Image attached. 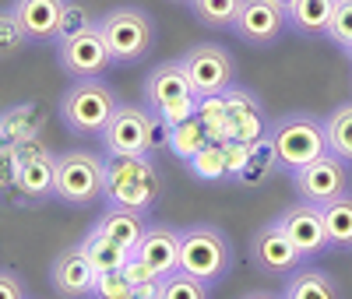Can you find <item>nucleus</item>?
Returning a JSON list of instances; mask_svg holds the SVG:
<instances>
[{"mask_svg": "<svg viewBox=\"0 0 352 299\" xmlns=\"http://www.w3.org/2000/svg\"><path fill=\"white\" fill-rule=\"evenodd\" d=\"M96 25H99V14L88 8L85 0H67V4H64V18H60V36H56V39L88 32V28H96Z\"/></svg>", "mask_w": 352, "mask_h": 299, "instance_id": "33", "label": "nucleus"}, {"mask_svg": "<svg viewBox=\"0 0 352 299\" xmlns=\"http://www.w3.org/2000/svg\"><path fill=\"white\" fill-rule=\"evenodd\" d=\"M155 113V120L169 131V127H176V124H184V120H190L194 113H197V99H180V102H166V106H159V109H152Z\"/></svg>", "mask_w": 352, "mask_h": 299, "instance_id": "37", "label": "nucleus"}, {"mask_svg": "<svg viewBox=\"0 0 352 299\" xmlns=\"http://www.w3.org/2000/svg\"><path fill=\"white\" fill-rule=\"evenodd\" d=\"M187 169H190L197 179H204V184H222V179H229V169H226V144H222V141H208L197 155L187 159Z\"/></svg>", "mask_w": 352, "mask_h": 299, "instance_id": "28", "label": "nucleus"}, {"mask_svg": "<svg viewBox=\"0 0 352 299\" xmlns=\"http://www.w3.org/2000/svg\"><path fill=\"white\" fill-rule=\"evenodd\" d=\"M144 225H148V222H144V215L131 212V208H109V204H106V212L99 215V222H96L92 229H99L102 236L113 239L116 247H124L127 254H134Z\"/></svg>", "mask_w": 352, "mask_h": 299, "instance_id": "21", "label": "nucleus"}, {"mask_svg": "<svg viewBox=\"0 0 352 299\" xmlns=\"http://www.w3.org/2000/svg\"><path fill=\"white\" fill-rule=\"evenodd\" d=\"M116 106H120V96L102 78H74L60 96V120L71 134H102Z\"/></svg>", "mask_w": 352, "mask_h": 299, "instance_id": "4", "label": "nucleus"}, {"mask_svg": "<svg viewBox=\"0 0 352 299\" xmlns=\"http://www.w3.org/2000/svg\"><path fill=\"white\" fill-rule=\"evenodd\" d=\"M275 222L282 225V232L292 239V243L300 247V254H303L307 261L328 250L324 215H320V208H317V204H310V201H296V204H289Z\"/></svg>", "mask_w": 352, "mask_h": 299, "instance_id": "15", "label": "nucleus"}, {"mask_svg": "<svg viewBox=\"0 0 352 299\" xmlns=\"http://www.w3.org/2000/svg\"><path fill=\"white\" fill-rule=\"evenodd\" d=\"M131 289L134 285L124 278V272H99L88 299H131Z\"/></svg>", "mask_w": 352, "mask_h": 299, "instance_id": "35", "label": "nucleus"}, {"mask_svg": "<svg viewBox=\"0 0 352 299\" xmlns=\"http://www.w3.org/2000/svg\"><path fill=\"white\" fill-rule=\"evenodd\" d=\"M102 173L106 159L96 152H64L56 155V187L53 197L71 208H92L102 201Z\"/></svg>", "mask_w": 352, "mask_h": 299, "instance_id": "7", "label": "nucleus"}, {"mask_svg": "<svg viewBox=\"0 0 352 299\" xmlns=\"http://www.w3.org/2000/svg\"><path fill=\"white\" fill-rule=\"evenodd\" d=\"M4 116V141L21 144V141H36L43 131V109L36 102H18L11 109L0 113Z\"/></svg>", "mask_w": 352, "mask_h": 299, "instance_id": "24", "label": "nucleus"}, {"mask_svg": "<svg viewBox=\"0 0 352 299\" xmlns=\"http://www.w3.org/2000/svg\"><path fill=\"white\" fill-rule=\"evenodd\" d=\"M282 299H342V285L328 272L303 264L292 275H285Z\"/></svg>", "mask_w": 352, "mask_h": 299, "instance_id": "20", "label": "nucleus"}, {"mask_svg": "<svg viewBox=\"0 0 352 299\" xmlns=\"http://www.w3.org/2000/svg\"><path fill=\"white\" fill-rule=\"evenodd\" d=\"M328 39L338 49H349L352 46V0H335V14H331V25H328Z\"/></svg>", "mask_w": 352, "mask_h": 299, "instance_id": "34", "label": "nucleus"}, {"mask_svg": "<svg viewBox=\"0 0 352 299\" xmlns=\"http://www.w3.org/2000/svg\"><path fill=\"white\" fill-rule=\"evenodd\" d=\"M173 4H190V0H173Z\"/></svg>", "mask_w": 352, "mask_h": 299, "instance_id": "44", "label": "nucleus"}, {"mask_svg": "<svg viewBox=\"0 0 352 299\" xmlns=\"http://www.w3.org/2000/svg\"><path fill=\"white\" fill-rule=\"evenodd\" d=\"M212 137H208V131H204V124L197 116H190V120H184V124H176V127H169V137H166V148L180 159V162H187L190 155H197L204 144H208Z\"/></svg>", "mask_w": 352, "mask_h": 299, "instance_id": "27", "label": "nucleus"}, {"mask_svg": "<svg viewBox=\"0 0 352 299\" xmlns=\"http://www.w3.org/2000/svg\"><path fill=\"white\" fill-rule=\"evenodd\" d=\"M292 187H296L300 201H310L317 208H324L328 201H335V197L352 190L349 187V166L328 152V155H320L310 166L292 173Z\"/></svg>", "mask_w": 352, "mask_h": 299, "instance_id": "10", "label": "nucleus"}, {"mask_svg": "<svg viewBox=\"0 0 352 299\" xmlns=\"http://www.w3.org/2000/svg\"><path fill=\"white\" fill-rule=\"evenodd\" d=\"M275 169H278V162H275V148H272V141H268V137H261V141H254V144H250L247 166L240 169L236 184H240V187H257L261 179H268Z\"/></svg>", "mask_w": 352, "mask_h": 299, "instance_id": "29", "label": "nucleus"}, {"mask_svg": "<svg viewBox=\"0 0 352 299\" xmlns=\"http://www.w3.org/2000/svg\"><path fill=\"white\" fill-rule=\"evenodd\" d=\"M180 64L194 85V96L204 99V96H222L226 88L236 85V60H232V53L219 43H197L190 46Z\"/></svg>", "mask_w": 352, "mask_h": 299, "instance_id": "8", "label": "nucleus"}, {"mask_svg": "<svg viewBox=\"0 0 352 299\" xmlns=\"http://www.w3.org/2000/svg\"><path fill=\"white\" fill-rule=\"evenodd\" d=\"M67 0H14L11 11L32 43H56Z\"/></svg>", "mask_w": 352, "mask_h": 299, "instance_id": "19", "label": "nucleus"}, {"mask_svg": "<svg viewBox=\"0 0 352 299\" xmlns=\"http://www.w3.org/2000/svg\"><path fill=\"white\" fill-rule=\"evenodd\" d=\"M99 32L113 53V64H141L155 46V21L141 8H113L99 14Z\"/></svg>", "mask_w": 352, "mask_h": 299, "instance_id": "5", "label": "nucleus"}, {"mask_svg": "<svg viewBox=\"0 0 352 299\" xmlns=\"http://www.w3.org/2000/svg\"><path fill=\"white\" fill-rule=\"evenodd\" d=\"M96 275H99L96 264L88 261L81 243L64 247L50 264V285L60 299H88L92 296V285H96Z\"/></svg>", "mask_w": 352, "mask_h": 299, "instance_id": "14", "label": "nucleus"}, {"mask_svg": "<svg viewBox=\"0 0 352 299\" xmlns=\"http://www.w3.org/2000/svg\"><path fill=\"white\" fill-rule=\"evenodd\" d=\"M180 99H197L184 64L180 60L155 64L148 71V78H144V102H148V109H159L166 102H180Z\"/></svg>", "mask_w": 352, "mask_h": 299, "instance_id": "18", "label": "nucleus"}, {"mask_svg": "<svg viewBox=\"0 0 352 299\" xmlns=\"http://www.w3.org/2000/svg\"><path fill=\"white\" fill-rule=\"evenodd\" d=\"M240 299H282V292H264V289H257V292H247V296H240Z\"/></svg>", "mask_w": 352, "mask_h": 299, "instance_id": "41", "label": "nucleus"}, {"mask_svg": "<svg viewBox=\"0 0 352 299\" xmlns=\"http://www.w3.org/2000/svg\"><path fill=\"white\" fill-rule=\"evenodd\" d=\"M247 257H250V264L257 267V272H264V275H292L296 267L307 264V257L300 254V247L282 232L278 222L261 225V229L250 236Z\"/></svg>", "mask_w": 352, "mask_h": 299, "instance_id": "11", "label": "nucleus"}, {"mask_svg": "<svg viewBox=\"0 0 352 299\" xmlns=\"http://www.w3.org/2000/svg\"><path fill=\"white\" fill-rule=\"evenodd\" d=\"M0 141H4V116H0Z\"/></svg>", "mask_w": 352, "mask_h": 299, "instance_id": "43", "label": "nucleus"}, {"mask_svg": "<svg viewBox=\"0 0 352 299\" xmlns=\"http://www.w3.org/2000/svg\"><path fill=\"white\" fill-rule=\"evenodd\" d=\"M268 141L275 148L278 169L289 173V176L303 166H310L314 159L328 155V127H324V120H317L310 113L278 116L268 131Z\"/></svg>", "mask_w": 352, "mask_h": 299, "instance_id": "2", "label": "nucleus"}, {"mask_svg": "<svg viewBox=\"0 0 352 299\" xmlns=\"http://www.w3.org/2000/svg\"><path fill=\"white\" fill-rule=\"evenodd\" d=\"M81 247L88 254V261L96 264V272H120V267L127 264V250L124 247H116L109 236H102L99 229H88L85 239H81Z\"/></svg>", "mask_w": 352, "mask_h": 299, "instance_id": "26", "label": "nucleus"}, {"mask_svg": "<svg viewBox=\"0 0 352 299\" xmlns=\"http://www.w3.org/2000/svg\"><path fill=\"white\" fill-rule=\"evenodd\" d=\"M324 127H328V152L345 166H352V102L335 106L324 120Z\"/></svg>", "mask_w": 352, "mask_h": 299, "instance_id": "25", "label": "nucleus"}, {"mask_svg": "<svg viewBox=\"0 0 352 299\" xmlns=\"http://www.w3.org/2000/svg\"><path fill=\"white\" fill-rule=\"evenodd\" d=\"M285 28H289V14L275 0H243L236 21H232V36L243 46L264 49V46H275Z\"/></svg>", "mask_w": 352, "mask_h": 299, "instance_id": "13", "label": "nucleus"}, {"mask_svg": "<svg viewBox=\"0 0 352 299\" xmlns=\"http://www.w3.org/2000/svg\"><path fill=\"white\" fill-rule=\"evenodd\" d=\"M159 299H212V285H204L201 278L187 272H173L159 285Z\"/></svg>", "mask_w": 352, "mask_h": 299, "instance_id": "31", "label": "nucleus"}, {"mask_svg": "<svg viewBox=\"0 0 352 299\" xmlns=\"http://www.w3.org/2000/svg\"><path fill=\"white\" fill-rule=\"evenodd\" d=\"M56 56H60V67L71 78H102L113 67V53L99 32V25L88 28V32L56 39Z\"/></svg>", "mask_w": 352, "mask_h": 299, "instance_id": "12", "label": "nucleus"}, {"mask_svg": "<svg viewBox=\"0 0 352 299\" xmlns=\"http://www.w3.org/2000/svg\"><path fill=\"white\" fill-rule=\"evenodd\" d=\"M134 254L144 261V264H152L155 267V275L166 278L173 272H180V229H173V225H144L141 239H138V247Z\"/></svg>", "mask_w": 352, "mask_h": 299, "instance_id": "17", "label": "nucleus"}, {"mask_svg": "<svg viewBox=\"0 0 352 299\" xmlns=\"http://www.w3.org/2000/svg\"><path fill=\"white\" fill-rule=\"evenodd\" d=\"M25 46H32V39H28V32L21 28V21L14 18V11L4 8V11H0V60L18 56Z\"/></svg>", "mask_w": 352, "mask_h": 299, "instance_id": "32", "label": "nucleus"}, {"mask_svg": "<svg viewBox=\"0 0 352 299\" xmlns=\"http://www.w3.org/2000/svg\"><path fill=\"white\" fill-rule=\"evenodd\" d=\"M159 285H162V282H152V285H134V289H131V299H159Z\"/></svg>", "mask_w": 352, "mask_h": 299, "instance_id": "40", "label": "nucleus"}, {"mask_svg": "<svg viewBox=\"0 0 352 299\" xmlns=\"http://www.w3.org/2000/svg\"><path fill=\"white\" fill-rule=\"evenodd\" d=\"M345 53H349V56H352V46H349V49H345Z\"/></svg>", "mask_w": 352, "mask_h": 299, "instance_id": "45", "label": "nucleus"}, {"mask_svg": "<svg viewBox=\"0 0 352 299\" xmlns=\"http://www.w3.org/2000/svg\"><path fill=\"white\" fill-rule=\"evenodd\" d=\"M120 272H124V278H127L131 285H152V282H162V278L155 275V267H152V264H144L138 254L127 257V264L120 267Z\"/></svg>", "mask_w": 352, "mask_h": 299, "instance_id": "38", "label": "nucleus"}, {"mask_svg": "<svg viewBox=\"0 0 352 299\" xmlns=\"http://www.w3.org/2000/svg\"><path fill=\"white\" fill-rule=\"evenodd\" d=\"M162 197V176L152 155H106L102 201L109 208H131L138 215H152Z\"/></svg>", "mask_w": 352, "mask_h": 299, "instance_id": "1", "label": "nucleus"}, {"mask_svg": "<svg viewBox=\"0 0 352 299\" xmlns=\"http://www.w3.org/2000/svg\"><path fill=\"white\" fill-rule=\"evenodd\" d=\"M289 14V28L300 32L307 39L314 36H328V25H331V14H335V0H292L285 8Z\"/></svg>", "mask_w": 352, "mask_h": 299, "instance_id": "22", "label": "nucleus"}, {"mask_svg": "<svg viewBox=\"0 0 352 299\" xmlns=\"http://www.w3.org/2000/svg\"><path fill=\"white\" fill-rule=\"evenodd\" d=\"M14 159H18L14 197L21 204H43V201H50L53 187H56V155L36 137V141L14 144Z\"/></svg>", "mask_w": 352, "mask_h": 299, "instance_id": "9", "label": "nucleus"}, {"mask_svg": "<svg viewBox=\"0 0 352 299\" xmlns=\"http://www.w3.org/2000/svg\"><path fill=\"white\" fill-rule=\"evenodd\" d=\"M232 261H236V254L219 225L201 222L180 229V272L201 278L204 285H215L232 272Z\"/></svg>", "mask_w": 352, "mask_h": 299, "instance_id": "3", "label": "nucleus"}, {"mask_svg": "<svg viewBox=\"0 0 352 299\" xmlns=\"http://www.w3.org/2000/svg\"><path fill=\"white\" fill-rule=\"evenodd\" d=\"M18 184V159H14V144L0 141V197H14Z\"/></svg>", "mask_w": 352, "mask_h": 299, "instance_id": "36", "label": "nucleus"}, {"mask_svg": "<svg viewBox=\"0 0 352 299\" xmlns=\"http://www.w3.org/2000/svg\"><path fill=\"white\" fill-rule=\"evenodd\" d=\"M226 106H229V141L254 144L261 137H268L272 124H268V116H264L261 99L250 88H240V85L226 88Z\"/></svg>", "mask_w": 352, "mask_h": 299, "instance_id": "16", "label": "nucleus"}, {"mask_svg": "<svg viewBox=\"0 0 352 299\" xmlns=\"http://www.w3.org/2000/svg\"><path fill=\"white\" fill-rule=\"evenodd\" d=\"M0 299H28L25 285L14 272H0Z\"/></svg>", "mask_w": 352, "mask_h": 299, "instance_id": "39", "label": "nucleus"}, {"mask_svg": "<svg viewBox=\"0 0 352 299\" xmlns=\"http://www.w3.org/2000/svg\"><path fill=\"white\" fill-rule=\"evenodd\" d=\"M155 113L138 102H120L99 134L102 155H152L155 148Z\"/></svg>", "mask_w": 352, "mask_h": 299, "instance_id": "6", "label": "nucleus"}, {"mask_svg": "<svg viewBox=\"0 0 352 299\" xmlns=\"http://www.w3.org/2000/svg\"><path fill=\"white\" fill-rule=\"evenodd\" d=\"M275 4H278V8H289V4H292V0H275Z\"/></svg>", "mask_w": 352, "mask_h": 299, "instance_id": "42", "label": "nucleus"}, {"mask_svg": "<svg viewBox=\"0 0 352 299\" xmlns=\"http://www.w3.org/2000/svg\"><path fill=\"white\" fill-rule=\"evenodd\" d=\"M243 0H190V14L204 28H232Z\"/></svg>", "mask_w": 352, "mask_h": 299, "instance_id": "30", "label": "nucleus"}, {"mask_svg": "<svg viewBox=\"0 0 352 299\" xmlns=\"http://www.w3.org/2000/svg\"><path fill=\"white\" fill-rule=\"evenodd\" d=\"M328 232V250H352V190L320 208Z\"/></svg>", "mask_w": 352, "mask_h": 299, "instance_id": "23", "label": "nucleus"}]
</instances>
